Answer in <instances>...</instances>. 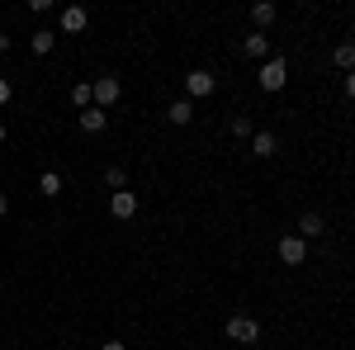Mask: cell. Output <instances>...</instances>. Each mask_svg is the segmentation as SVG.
<instances>
[{"label": "cell", "mask_w": 355, "mask_h": 350, "mask_svg": "<svg viewBox=\"0 0 355 350\" xmlns=\"http://www.w3.org/2000/svg\"><path fill=\"white\" fill-rule=\"evenodd\" d=\"M256 336H261L256 317H227V341H237V346H256Z\"/></svg>", "instance_id": "obj_1"}, {"label": "cell", "mask_w": 355, "mask_h": 350, "mask_svg": "<svg viewBox=\"0 0 355 350\" xmlns=\"http://www.w3.org/2000/svg\"><path fill=\"white\" fill-rule=\"evenodd\" d=\"M256 81H261V90H284V81H289V67H284L279 57H270V62L261 67V76H256Z\"/></svg>", "instance_id": "obj_2"}, {"label": "cell", "mask_w": 355, "mask_h": 350, "mask_svg": "<svg viewBox=\"0 0 355 350\" xmlns=\"http://www.w3.org/2000/svg\"><path fill=\"white\" fill-rule=\"evenodd\" d=\"M185 90H190V100H204V95L218 90V81H214V71H190L185 76Z\"/></svg>", "instance_id": "obj_3"}, {"label": "cell", "mask_w": 355, "mask_h": 350, "mask_svg": "<svg viewBox=\"0 0 355 350\" xmlns=\"http://www.w3.org/2000/svg\"><path fill=\"white\" fill-rule=\"evenodd\" d=\"M90 95H95V109H110L119 100V81L114 76H100V81H90Z\"/></svg>", "instance_id": "obj_4"}, {"label": "cell", "mask_w": 355, "mask_h": 350, "mask_svg": "<svg viewBox=\"0 0 355 350\" xmlns=\"http://www.w3.org/2000/svg\"><path fill=\"white\" fill-rule=\"evenodd\" d=\"M279 261H284V265H303V261H308V242H303V237H284V242H279Z\"/></svg>", "instance_id": "obj_5"}, {"label": "cell", "mask_w": 355, "mask_h": 350, "mask_svg": "<svg viewBox=\"0 0 355 350\" xmlns=\"http://www.w3.org/2000/svg\"><path fill=\"white\" fill-rule=\"evenodd\" d=\"M110 213L114 218H133L137 213V194L133 189H114L110 194Z\"/></svg>", "instance_id": "obj_6"}, {"label": "cell", "mask_w": 355, "mask_h": 350, "mask_svg": "<svg viewBox=\"0 0 355 350\" xmlns=\"http://www.w3.org/2000/svg\"><path fill=\"white\" fill-rule=\"evenodd\" d=\"M327 232V222H322V213H303L299 218V232L294 237H303V242H313V237H322Z\"/></svg>", "instance_id": "obj_7"}, {"label": "cell", "mask_w": 355, "mask_h": 350, "mask_svg": "<svg viewBox=\"0 0 355 350\" xmlns=\"http://www.w3.org/2000/svg\"><path fill=\"white\" fill-rule=\"evenodd\" d=\"M105 123H110V114H105V109H81V128L85 133H105Z\"/></svg>", "instance_id": "obj_8"}, {"label": "cell", "mask_w": 355, "mask_h": 350, "mask_svg": "<svg viewBox=\"0 0 355 350\" xmlns=\"http://www.w3.org/2000/svg\"><path fill=\"white\" fill-rule=\"evenodd\" d=\"M85 24H90V15H85L81 5H71V10H62V28H67V33H81Z\"/></svg>", "instance_id": "obj_9"}, {"label": "cell", "mask_w": 355, "mask_h": 350, "mask_svg": "<svg viewBox=\"0 0 355 350\" xmlns=\"http://www.w3.org/2000/svg\"><path fill=\"white\" fill-rule=\"evenodd\" d=\"M166 119H171L175 128H185V123H190V119H194V105H190V100H175V105L166 109Z\"/></svg>", "instance_id": "obj_10"}, {"label": "cell", "mask_w": 355, "mask_h": 350, "mask_svg": "<svg viewBox=\"0 0 355 350\" xmlns=\"http://www.w3.org/2000/svg\"><path fill=\"white\" fill-rule=\"evenodd\" d=\"M251 157H275V133H251Z\"/></svg>", "instance_id": "obj_11"}, {"label": "cell", "mask_w": 355, "mask_h": 350, "mask_svg": "<svg viewBox=\"0 0 355 350\" xmlns=\"http://www.w3.org/2000/svg\"><path fill=\"white\" fill-rule=\"evenodd\" d=\"M331 62H336V71H355V43H336Z\"/></svg>", "instance_id": "obj_12"}, {"label": "cell", "mask_w": 355, "mask_h": 350, "mask_svg": "<svg viewBox=\"0 0 355 350\" xmlns=\"http://www.w3.org/2000/svg\"><path fill=\"white\" fill-rule=\"evenodd\" d=\"M251 19H256L261 33H266V28L275 24V5H270V0H256V5H251Z\"/></svg>", "instance_id": "obj_13"}, {"label": "cell", "mask_w": 355, "mask_h": 350, "mask_svg": "<svg viewBox=\"0 0 355 350\" xmlns=\"http://www.w3.org/2000/svg\"><path fill=\"white\" fill-rule=\"evenodd\" d=\"M242 53L246 57H266L270 53V38H266V33H251V38H242Z\"/></svg>", "instance_id": "obj_14"}, {"label": "cell", "mask_w": 355, "mask_h": 350, "mask_svg": "<svg viewBox=\"0 0 355 350\" xmlns=\"http://www.w3.org/2000/svg\"><path fill=\"white\" fill-rule=\"evenodd\" d=\"M53 43H57V38H53V33H43V28H38V33L28 38V48H33V57H48V53H53Z\"/></svg>", "instance_id": "obj_15"}, {"label": "cell", "mask_w": 355, "mask_h": 350, "mask_svg": "<svg viewBox=\"0 0 355 350\" xmlns=\"http://www.w3.org/2000/svg\"><path fill=\"white\" fill-rule=\"evenodd\" d=\"M105 185H110V194H114V189H123V185H128V170H123V166H110V170H105Z\"/></svg>", "instance_id": "obj_16"}, {"label": "cell", "mask_w": 355, "mask_h": 350, "mask_svg": "<svg viewBox=\"0 0 355 350\" xmlns=\"http://www.w3.org/2000/svg\"><path fill=\"white\" fill-rule=\"evenodd\" d=\"M71 105H76V109H90V105H95V95H90V85H71Z\"/></svg>", "instance_id": "obj_17"}, {"label": "cell", "mask_w": 355, "mask_h": 350, "mask_svg": "<svg viewBox=\"0 0 355 350\" xmlns=\"http://www.w3.org/2000/svg\"><path fill=\"white\" fill-rule=\"evenodd\" d=\"M38 189H43L48 199H53V194H62V175H57V170H48V175L38 180Z\"/></svg>", "instance_id": "obj_18"}, {"label": "cell", "mask_w": 355, "mask_h": 350, "mask_svg": "<svg viewBox=\"0 0 355 350\" xmlns=\"http://www.w3.org/2000/svg\"><path fill=\"white\" fill-rule=\"evenodd\" d=\"M232 133H237V137H246V142H251V133H256V128H251V119H232Z\"/></svg>", "instance_id": "obj_19"}, {"label": "cell", "mask_w": 355, "mask_h": 350, "mask_svg": "<svg viewBox=\"0 0 355 350\" xmlns=\"http://www.w3.org/2000/svg\"><path fill=\"white\" fill-rule=\"evenodd\" d=\"M10 95H15V90H10V81L0 76V105H10Z\"/></svg>", "instance_id": "obj_20"}, {"label": "cell", "mask_w": 355, "mask_h": 350, "mask_svg": "<svg viewBox=\"0 0 355 350\" xmlns=\"http://www.w3.org/2000/svg\"><path fill=\"white\" fill-rule=\"evenodd\" d=\"M346 95L355 100V71H346Z\"/></svg>", "instance_id": "obj_21"}, {"label": "cell", "mask_w": 355, "mask_h": 350, "mask_svg": "<svg viewBox=\"0 0 355 350\" xmlns=\"http://www.w3.org/2000/svg\"><path fill=\"white\" fill-rule=\"evenodd\" d=\"M100 350H128V346H123V341H105Z\"/></svg>", "instance_id": "obj_22"}, {"label": "cell", "mask_w": 355, "mask_h": 350, "mask_svg": "<svg viewBox=\"0 0 355 350\" xmlns=\"http://www.w3.org/2000/svg\"><path fill=\"white\" fill-rule=\"evenodd\" d=\"M5 213H10V199H5V194H0V218H5Z\"/></svg>", "instance_id": "obj_23"}, {"label": "cell", "mask_w": 355, "mask_h": 350, "mask_svg": "<svg viewBox=\"0 0 355 350\" xmlns=\"http://www.w3.org/2000/svg\"><path fill=\"white\" fill-rule=\"evenodd\" d=\"M0 53H10V38H5V33H0Z\"/></svg>", "instance_id": "obj_24"}, {"label": "cell", "mask_w": 355, "mask_h": 350, "mask_svg": "<svg viewBox=\"0 0 355 350\" xmlns=\"http://www.w3.org/2000/svg\"><path fill=\"white\" fill-rule=\"evenodd\" d=\"M0 142H5V123H0Z\"/></svg>", "instance_id": "obj_25"}]
</instances>
